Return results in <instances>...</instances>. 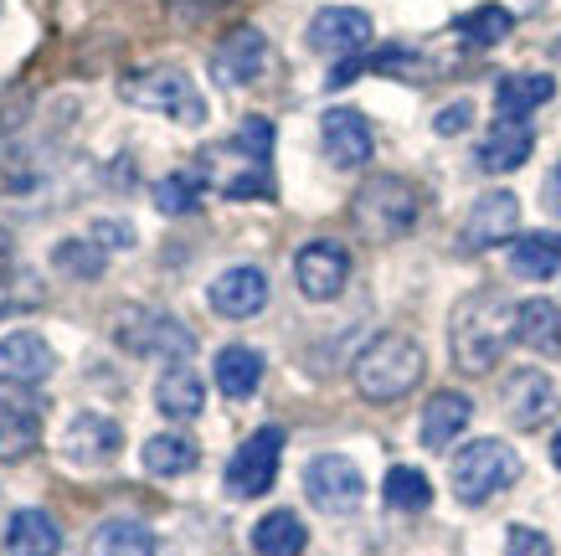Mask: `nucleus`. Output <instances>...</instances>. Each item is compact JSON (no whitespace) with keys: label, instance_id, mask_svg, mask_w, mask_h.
<instances>
[{"label":"nucleus","instance_id":"nucleus-1","mask_svg":"<svg viewBox=\"0 0 561 556\" xmlns=\"http://www.w3.org/2000/svg\"><path fill=\"white\" fill-rule=\"evenodd\" d=\"M515 340V304L500 288H474L459 299L454 320H448V351L463 376H484L500 366L505 345Z\"/></svg>","mask_w":561,"mask_h":556},{"label":"nucleus","instance_id":"nucleus-2","mask_svg":"<svg viewBox=\"0 0 561 556\" xmlns=\"http://www.w3.org/2000/svg\"><path fill=\"white\" fill-rule=\"evenodd\" d=\"M427 371V355L423 345L402 330H387V336H376L366 351L356 355V392L366 402H402L408 392H417Z\"/></svg>","mask_w":561,"mask_h":556},{"label":"nucleus","instance_id":"nucleus-3","mask_svg":"<svg viewBox=\"0 0 561 556\" xmlns=\"http://www.w3.org/2000/svg\"><path fill=\"white\" fill-rule=\"evenodd\" d=\"M423 217V196H417V185L402 181V175H371V181L356 191V202H351V222H356V232H366L371 242H397V237H408Z\"/></svg>","mask_w":561,"mask_h":556},{"label":"nucleus","instance_id":"nucleus-4","mask_svg":"<svg viewBox=\"0 0 561 556\" xmlns=\"http://www.w3.org/2000/svg\"><path fill=\"white\" fill-rule=\"evenodd\" d=\"M119 99L135 103V109H150V114H165L186 129H202L206 124V99L196 78L186 68H145V72H129L119 83Z\"/></svg>","mask_w":561,"mask_h":556},{"label":"nucleus","instance_id":"nucleus-5","mask_svg":"<svg viewBox=\"0 0 561 556\" xmlns=\"http://www.w3.org/2000/svg\"><path fill=\"white\" fill-rule=\"evenodd\" d=\"M515 479H520V454L505 439H474L454 454V500L459 506H490Z\"/></svg>","mask_w":561,"mask_h":556},{"label":"nucleus","instance_id":"nucleus-6","mask_svg":"<svg viewBox=\"0 0 561 556\" xmlns=\"http://www.w3.org/2000/svg\"><path fill=\"white\" fill-rule=\"evenodd\" d=\"M114 340H119L129 355H175V361H186V355L196 351V336H191L186 325L175 320V315H165V309H150V304L119 309Z\"/></svg>","mask_w":561,"mask_h":556},{"label":"nucleus","instance_id":"nucleus-7","mask_svg":"<svg viewBox=\"0 0 561 556\" xmlns=\"http://www.w3.org/2000/svg\"><path fill=\"white\" fill-rule=\"evenodd\" d=\"M42 412L47 402L21 376H0V464H21L42 443Z\"/></svg>","mask_w":561,"mask_h":556},{"label":"nucleus","instance_id":"nucleus-8","mask_svg":"<svg viewBox=\"0 0 561 556\" xmlns=\"http://www.w3.org/2000/svg\"><path fill=\"white\" fill-rule=\"evenodd\" d=\"M305 495L324 515H351L366 500V474L345 454H314L305 464Z\"/></svg>","mask_w":561,"mask_h":556},{"label":"nucleus","instance_id":"nucleus-9","mask_svg":"<svg viewBox=\"0 0 561 556\" xmlns=\"http://www.w3.org/2000/svg\"><path fill=\"white\" fill-rule=\"evenodd\" d=\"M294 284L314 304L341 299L345 284H351V253H345L335 237H314V242H305L294 253Z\"/></svg>","mask_w":561,"mask_h":556},{"label":"nucleus","instance_id":"nucleus-10","mask_svg":"<svg viewBox=\"0 0 561 556\" xmlns=\"http://www.w3.org/2000/svg\"><path fill=\"white\" fill-rule=\"evenodd\" d=\"M278 458H284V428H257L253 439H242V449L227 464V489L238 500L268 495L273 479H278Z\"/></svg>","mask_w":561,"mask_h":556},{"label":"nucleus","instance_id":"nucleus-11","mask_svg":"<svg viewBox=\"0 0 561 556\" xmlns=\"http://www.w3.org/2000/svg\"><path fill=\"white\" fill-rule=\"evenodd\" d=\"M320 139H324V155H330L335 170H360L376 150L371 118L360 114V109H324Z\"/></svg>","mask_w":561,"mask_h":556},{"label":"nucleus","instance_id":"nucleus-12","mask_svg":"<svg viewBox=\"0 0 561 556\" xmlns=\"http://www.w3.org/2000/svg\"><path fill=\"white\" fill-rule=\"evenodd\" d=\"M206 304L217 309L221 320H253L257 309L268 304V273L257 263H238V269L217 273L211 288H206Z\"/></svg>","mask_w":561,"mask_h":556},{"label":"nucleus","instance_id":"nucleus-13","mask_svg":"<svg viewBox=\"0 0 561 556\" xmlns=\"http://www.w3.org/2000/svg\"><path fill=\"white\" fill-rule=\"evenodd\" d=\"M305 36L320 57H356L371 42V16L356 5H324V11H314Z\"/></svg>","mask_w":561,"mask_h":556},{"label":"nucleus","instance_id":"nucleus-14","mask_svg":"<svg viewBox=\"0 0 561 556\" xmlns=\"http://www.w3.org/2000/svg\"><path fill=\"white\" fill-rule=\"evenodd\" d=\"M557 412H561V392L546 371H536V366L511 371V382H505V418L515 428H541Z\"/></svg>","mask_w":561,"mask_h":556},{"label":"nucleus","instance_id":"nucleus-15","mask_svg":"<svg viewBox=\"0 0 561 556\" xmlns=\"http://www.w3.org/2000/svg\"><path fill=\"white\" fill-rule=\"evenodd\" d=\"M263 72H268V36L257 32V26H238L217 47V57H211V78L221 88H248Z\"/></svg>","mask_w":561,"mask_h":556},{"label":"nucleus","instance_id":"nucleus-16","mask_svg":"<svg viewBox=\"0 0 561 556\" xmlns=\"http://www.w3.org/2000/svg\"><path fill=\"white\" fill-rule=\"evenodd\" d=\"M124 449V428L103 412H78L62 433V454L78 464V469H99V464H114Z\"/></svg>","mask_w":561,"mask_h":556},{"label":"nucleus","instance_id":"nucleus-17","mask_svg":"<svg viewBox=\"0 0 561 556\" xmlns=\"http://www.w3.org/2000/svg\"><path fill=\"white\" fill-rule=\"evenodd\" d=\"M515 227H520L515 191H484V196L469 206V217H463V248H469V253H484L494 242H511Z\"/></svg>","mask_w":561,"mask_h":556},{"label":"nucleus","instance_id":"nucleus-18","mask_svg":"<svg viewBox=\"0 0 561 556\" xmlns=\"http://www.w3.org/2000/svg\"><path fill=\"white\" fill-rule=\"evenodd\" d=\"M530 150H536V135H530L526 118H494V129L479 139V170L511 175L530 160Z\"/></svg>","mask_w":561,"mask_h":556},{"label":"nucleus","instance_id":"nucleus-19","mask_svg":"<svg viewBox=\"0 0 561 556\" xmlns=\"http://www.w3.org/2000/svg\"><path fill=\"white\" fill-rule=\"evenodd\" d=\"M0 366H5V376H21L36 387L57 371V351L36 330H11V336H0Z\"/></svg>","mask_w":561,"mask_h":556},{"label":"nucleus","instance_id":"nucleus-20","mask_svg":"<svg viewBox=\"0 0 561 556\" xmlns=\"http://www.w3.org/2000/svg\"><path fill=\"white\" fill-rule=\"evenodd\" d=\"M469 422H474V402H469L463 392H433L423 407V449L443 454Z\"/></svg>","mask_w":561,"mask_h":556},{"label":"nucleus","instance_id":"nucleus-21","mask_svg":"<svg viewBox=\"0 0 561 556\" xmlns=\"http://www.w3.org/2000/svg\"><path fill=\"white\" fill-rule=\"evenodd\" d=\"M551 99H557L551 72H511V78L494 83V118H530Z\"/></svg>","mask_w":561,"mask_h":556},{"label":"nucleus","instance_id":"nucleus-22","mask_svg":"<svg viewBox=\"0 0 561 556\" xmlns=\"http://www.w3.org/2000/svg\"><path fill=\"white\" fill-rule=\"evenodd\" d=\"M5 552L11 556H62V525L47 510H16L5 525Z\"/></svg>","mask_w":561,"mask_h":556},{"label":"nucleus","instance_id":"nucleus-23","mask_svg":"<svg viewBox=\"0 0 561 556\" xmlns=\"http://www.w3.org/2000/svg\"><path fill=\"white\" fill-rule=\"evenodd\" d=\"M211 376H217L221 397L242 402V397H253L257 382H263V351H253V345H227V351H217V361H211Z\"/></svg>","mask_w":561,"mask_h":556},{"label":"nucleus","instance_id":"nucleus-24","mask_svg":"<svg viewBox=\"0 0 561 556\" xmlns=\"http://www.w3.org/2000/svg\"><path fill=\"white\" fill-rule=\"evenodd\" d=\"M515 340L541 355H557L561 351V304H551V299L515 304Z\"/></svg>","mask_w":561,"mask_h":556},{"label":"nucleus","instance_id":"nucleus-25","mask_svg":"<svg viewBox=\"0 0 561 556\" xmlns=\"http://www.w3.org/2000/svg\"><path fill=\"white\" fill-rule=\"evenodd\" d=\"M511 273H515V279H530V284L557 279V273H561V237L557 232L515 237V242H511Z\"/></svg>","mask_w":561,"mask_h":556},{"label":"nucleus","instance_id":"nucleus-26","mask_svg":"<svg viewBox=\"0 0 561 556\" xmlns=\"http://www.w3.org/2000/svg\"><path fill=\"white\" fill-rule=\"evenodd\" d=\"M154 407L165 412V418H196L206 407V387H202V376L186 366V361H175L160 382H154Z\"/></svg>","mask_w":561,"mask_h":556},{"label":"nucleus","instance_id":"nucleus-27","mask_svg":"<svg viewBox=\"0 0 561 556\" xmlns=\"http://www.w3.org/2000/svg\"><path fill=\"white\" fill-rule=\"evenodd\" d=\"M88 552L93 556H154V531L135 515H114V521H103L88 541Z\"/></svg>","mask_w":561,"mask_h":556},{"label":"nucleus","instance_id":"nucleus-28","mask_svg":"<svg viewBox=\"0 0 561 556\" xmlns=\"http://www.w3.org/2000/svg\"><path fill=\"white\" fill-rule=\"evenodd\" d=\"M139 458H145V469L154 479H181V474H191L202 464V449L186 433H154V439H145V454Z\"/></svg>","mask_w":561,"mask_h":556},{"label":"nucleus","instance_id":"nucleus-29","mask_svg":"<svg viewBox=\"0 0 561 556\" xmlns=\"http://www.w3.org/2000/svg\"><path fill=\"white\" fill-rule=\"evenodd\" d=\"M305 546H309V531L294 510H268V515L253 525L257 556H305Z\"/></svg>","mask_w":561,"mask_h":556},{"label":"nucleus","instance_id":"nucleus-30","mask_svg":"<svg viewBox=\"0 0 561 556\" xmlns=\"http://www.w3.org/2000/svg\"><path fill=\"white\" fill-rule=\"evenodd\" d=\"M515 26V11H505V5H474V11H463L459 21H454V32L469 42V47H500L505 36H511Z\"/></svg>","mask_w":561,"mask_h":556},{"label":"nucleus","instance_id":"nucleus-31","mask_svg":"<svg viewBox=\"0 0 561 556\" xmlns=\"http://www.w3.org/2000/svg\"><path fill=\"white\" fill-rule=\"evenodd\" d=\"M381 500H387L391 510H408V515H417V510L433 506V485H427L423 469L397 464V469H387V479H381Z\"/></svg>","mask_w":561,"mask_h":556},{"label":"nucleus","instance_id":"nucleus-32","mask_svg":"<svg viewBox=\"0 0 561 556\" xmlns=\"http://www.w3.org/2000/svg\"><path fill=\"white\" fill-rule=\"evenodd\" d=\"M51 263L68 273V279H103V263H108V253H103L93 237H62L57 248H51Z\"/></svg>","mask_w":561,"mask_h":556},{"label":"nucleus","instance_id":"nucleus-33","mask_svg":"<svg viewBox=\"0 0 561 556\" xmlns=\"http://www.w3.org/2000/svg\"><path fill=\"white\" fill-rule=\"evenodd\" d=\"M154 206L165 212V217H186L202 206V175H191V170H175L165 181L154 185Z\"/></svg>","mask_w":561,"mask_h":556},{"label":"nucleus","instance_id":"nucleus-34","mask_svg":"<svg viewBox=\"0 0 561 556\" xmlns=\"http://www.w3.org/2000/svg\"><path fill=\"white\" fill-rule=\"evenodd\" d=\"M227 150L248 155L253 166H268V155H273V124H268V118H242L238 135H232V145H227Z\"/></svg>","mask_w":561,"mask_h":556},{"label":"nucleus","instance_id":"nucleus-35","mask_svg":"<svg viewBox=\"0 0 561 556\" xmlns=\"http://www.w3.org/2000/svg\"><path fill=\"white\" fill-rule=\"evenodd\" d=\"M88 237L99 242L103 253H129V248L139 242L135 227H129V222H119V217H93V222H88Z\"/></svg>","mask_w":561,"mask_h":556},{"label":"nucleus","instance_id":"nucleus-36","mask_svg":"<svg viewBox=\"0 0 561 556\" xmlns=\"http://www.w3.org/2000/svg\"><path fill=\"white\" fill-rule=\"evenodd\" d=\"M232 202H248V196H273V181H268V166H248L242 175H232V181L221 185Z\"/></svg>","mask_w":561,"mask_h":556},{"label":"nucleus","instance_id":"nucleus-37","mask_svg":"<svg viewBox=\"0 0 561 556\" xmlns=\"http://www.w3.org/2000/svg\"><path fill=\"white\" fill-rule=\"evenodd\" d=\"M505 556H551V536H541L536 525H511L505 531Z\"/></svg>","mask_w":561,"mask_h":556},{"label":"nucleus","instance_id":"nucleus-38","mask_svg":"<svg viewBox=\"0 0 561 556\" xmlns=\"http://www.w3.org/2000/svg\"><path fill=\"white\" fill-rule=\"evenodd\" d=\"M474 124V103L469 99H459V103H448V109H438V118H433V129H438L443 139H454V135H463Z\"/></svg>","mask_w":561,"mask_h":556},{"label":"nucleus","instance_id":"nucleus-39","mask_svg":"<svg viewBox=\"0 0 561 556\" xmlns=\"http://www.w3.org/2000/svg\"><path fill=\"white\" fill-rule=\"evenodd\" d=\"M541 202H546V212H551V217H561V160H557V170L546 175V191H541Z\"/></svg>","mask_w":561,"mask_h":556},{"label":"nucleus","instance_id":"nucleus-40","mask_svg":"<svg viewBox=\"0 0 561 556\" xmlns=\"http://www.w3.org/2000/svg\"><path fill=\"white\" fill-rule=\"evenodd\" d=\"M11 258H16V248H11V232L0 227V284L11 279Z\"/></svg>","mask_w":561,"mask_h":556},{"label":"nucleus","instance_id":"nucleus-41","mask_svg":"<svg viewBox=\"0 0 561 556\" xmlns=\"http://www.w3.org/2000/svg\"><path fill=\"white\" fill-rule=\"evenodd\" d=\"M551 464H557V469H561V433H557V439H551Z\"/></svg>","mask_w":561,"mask_h":556},{"label":"nucleus","instance_id":"nucleus-42","mask_svg":"<svg viewBox=\"0 0 561 556\" xmlns=\"http://www.w3.org/2000/svg\"><path fill=\"white\" fill-rule=\"evenodd\" d=\"M0 16H5V0H0Z\"/></svg>","mask_w":561,"mask_h":556}]
</instances>
